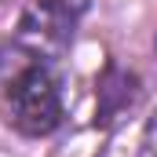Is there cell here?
<instances>
[{
  "label": "cell",
  "instance_id": "cell-4",
  "mask_svg": "<svg viewBox=\"0 0 157 157\" xmlns=\"http://www.w3.org/2000/svg\"><path fill=\"white\" fill-rule=\"evenodd\" d=\"M146 157H157V110L146 124Z\"/></svg>",
  "mask_w": 157,
  "mask_h": 157
},
{
  "label": "cell",
  "instance_id": "cell-2",
  "mask_svg": "<svg viewBox=\"0 0 157 157\" xmlns=\"http://www.w3.org/2000/svg\"><path fill=\"white\" fill-rule=\"evenodd\" d=\"M88 11V0H37L22 11L15 40L37 59H62L73 44L77 22Z\"/></svg>",
  "mask_w": 157,
  "mask_h": 157
},
{
  "label": "cell",
  "instance_id": "cell-1",
  "mask_svg": "<svg viewBox=\"0 0 157 157\" xmlns=\"http://www.w3.org/2000/svg\"><path fill=\"white\" fill-rule=\"evenodd\" d=\"M4 117L11 128H18L22 135H48L59 128L62 121V99H59V84L44 66H29L7 84L4 91Z\"/></svg>",
  "mask_w": 157,
  "mask_h": 157
},
{
  "label": "cell",
  "instance_id": "cell-3",
  "mask_svg": "<svg viewBox=\"0 0 157 157\" xmlns=\"http://www.w3.org/2000/svg\"><path fill=\"white\" fill-rule=\"evenodd\" d=\"M143 88H139V77L121 70V66H106V73L99 77V121L106 128H113L128 117L139 102Z\"/></svg>",
  "mask_w": 157,
  "mask_h": 157
},
{
  "label": "cell",
  "instance_id": "cell-5",
  "mask_svg": "<svg viewBox=\"0 0 157 157\" xmlns=\"http://www.w3.org/2000/svg\"><path fill=\"white\" fill-rule=\"evenodd\" d=\"M4 55H7V51H4V44H0V66H4Z\"/></svg>",
  "mask_w": 157,
  "mask_h": 157
}]
</instances>
